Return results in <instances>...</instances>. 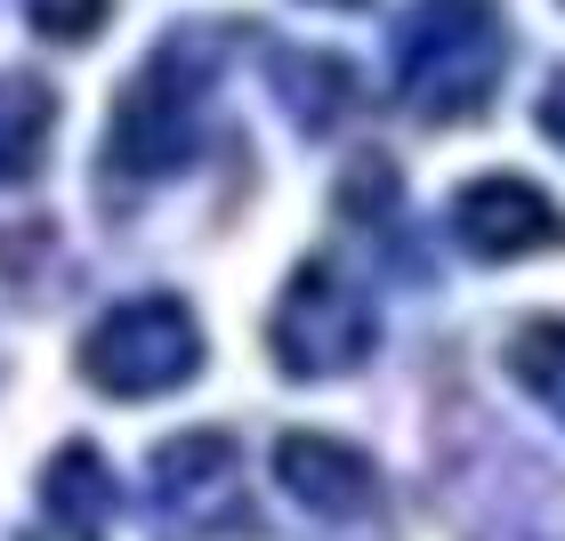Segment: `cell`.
Here are the masks:
<instances>
[{"label":"cell","instance_id":"cell-12","mask_svg":"<svg viewBox=\"0 0 565 541\" xmlns=\"http://www.w3.org/2000/svg\"><path fill=\"white\" fill-rule=\"evenodd\" d=\"M542 130H550V146H565V73L542 89Z\"/></svg>","mask_w":565,"mask_h":541},{"label":"cell","instance_id":"cell-11","mask_svg":"<svg viewBox=\"0 0 565 541\" xmlns=\"http://www.w3.org/2000/svg\"><path fill=\"white\" fill-rule=\"evenodd\" d=\"M24 17H33V33L49 41H82L106 24V0H24Z\"/></svg>","mask_w":565,"mask_h":541},{"label":"cell","instance_id":"cell-2","mask_svg":"<svg viewBox=\"0 0 565 541\" xmlns=\"http://www.w3.org/2000/svg\"><path fill=\"white\" fill-rule=\"evenodd\" d=\"M202 89H211V65L194 57V41L153 49V57L130 73V89L114 97V121H106V170L130 178V187L170 178V170L202 146Z\"/></svg>","mask_w":565,"mask_h":541},{"label":"cell","instance_id":"cell-7","mask_svg":"<svg viewBox=\"0 0 565 541\" xmlns=\"http://www.w3.org/2000/svg\"><path fill=\"white\" fill-rule=\"evenodd\" d=\"M275 485L299 509H316V518H364V509H380V469L355 445L316 436V428H282L275 436Z\"/></svg>","mask_w":565,"mask_h":541},{"label":"cell","instance_id":"cell-13","mask_svg":"<svg viewBox=\"0 0 565 541\" xmlns=\"http://www.w3.org/2000/svg\"><path fill=\"white\" fill-rule=\"evenodd\" d=\"M323 9H364V0H323Z\"/></svg>","mask_w":565,"mask_h":541},{"label":"cell","instance_id":"cell-6","mask_svg":"<svg viewBox=\"0 0 565 541\" xmlns=\"http://www.w3.org/2000/svg\"><path fill=\"white\" fill-rule=\"evenodd\" d=\"M153 501L170 509V526H235L243 509V460L218 428L170 436L153 453Z\"/></svg>","mask_w":565,"mask_h":541},{"label":"cell","instance_id":"cell-4","mask_svg":"<svg viewBox=\"0 0 565 541\" xmlns=\"http://www.w3.org/2000/svg\"><path fill=\"white\" fill-rule=\"evenodd\" d=\"M380 323H372V299L348 283L340 259H307L291 267V283H282L275 316H267V348L275 364L291 380H340L372 356Z\"/></svg>","mask_w":565,"mask_h":541},{"label":"cell","instance_id":"cell-8","mask_svg":"<svg viewBox=\"0 0 565 541\" xmlns=\"http://www.w3.org/2000/svg\"><path fill=\"white\" fill-rule=\"evenodd\" d=\"M41 501H49V518H57L65 533L97 541V526L114 518V477H106V460H97L89 445H65V453L41 469Z\"/></svg>","mask_w":565,"mask_h":541},{"label":"cell","instance_id":"cell-3","mask_svg":"<svg viewBox=\"0 0 565 541\" xmlns=\"http://www.w3.org/2000/svg\"><path fill=\"white\" fill-rule=\"evenodd\" d=\"M194 372H202V323H194L186 299H162V291L106 307L82 340V380L97 396H121V404L186 389Z\"/></svg>","mask_w":565,"mask_h":541},{"label":"cell","instance_id":"cell-5","mask_svg":"<svg viewBox=\"0 0 565 541\" xmlns=\"http://www.w3.org/2000/svg\"><path fill=\"white\" fill-rule=\"evenodd\" d=\"M452 235L477 259H542L565 243V211L533 178H469L452 202Z\"/></svg>","mask_w":565,"mask_h":541},{"label":"cell","instance_id":"cell-10","mask_svg":"<svg viewBox=\"0 0 565 541\" xmlns=\"http://www.w3.org/2000/svg\"><path fill=\"white\" fill-rule=\"evenodd\" d=\"M509 372H518V389L550 412V421H565V323H525L518 340H509Z\"/></svg>","mask_w":565,"mask_h":541},{"label":"cell","instance_id":"cell-9","mask_svg":"<svg viewBox=\"0 0 565 541\" xmlns=\"http://www.w3.org/2000/svg\"><path fill=\"white\" fill-rule=\"evenodd\" d=\"M49 121H57V97L41 82H24V73H0V187H17V178L41 170Z\"/></svg>","mask_w":565,"mask_h":541},{"label":"cell","instance_id":"cell-1","mask_svg":"<svg viewBox=\"0 0 565 541\" xmlns=\"http://www.w3.org/2000/svg\"><path fill=\"white\" fill-rule=\"evenodd\" d=\"M509 33L493 0H420L396 24V97L428 121H469L493 106Z\"/></svg>","mask_w":565,"mask_h":541}]
</instances>
